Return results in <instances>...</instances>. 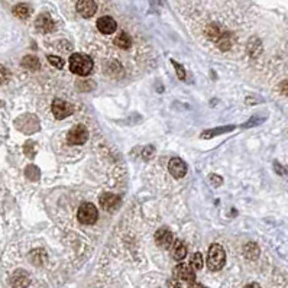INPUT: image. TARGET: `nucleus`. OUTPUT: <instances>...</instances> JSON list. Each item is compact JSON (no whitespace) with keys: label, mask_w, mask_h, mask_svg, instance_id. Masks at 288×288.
<instances>
[{"label":"nucleus","mask_w":288,"mask_h":288,"mask_svg":"<svg viewBox=\"0 0 288 288\" xmlns=\"http://www.w3.org/2000/svg\"><path fill=\"white\" fill-rule=\"evenodd\" d=\"M191 288H207V287L202 286V284H199V283H193V284H191Z\"/></svg>","instance_id":"7c9ffc66"},{"label":"nucleus","mask_w":288,"mask_h":288,"mask_svg":"<svg viewBox=\"0 0 288 288\" xmlns=\"http://www.w3.org/2000/svg\"><path fill=\"white\" fill-rule=\"evenodd\" d=\"M31 259H32V262H34L35 265H40V264H42V262L46 259L45 252H43L42 249H37V250H34V252L31 253Z\"/></svg>","instance_id":"412c9836"},{"label":"nucleus","mask_w":288,"mask_h":288,"mask_svg":"<svg viewBox=\"0 0 288 288\" xmlns=\"http://www.w3.org/2000/svg\"><path fill=\"white\" fill-rule=\"evenodd\" d=\"M99 217V211L93 203H82L79 208V220L84 225H93Z\"/></svg>","instance_id":"7ed1b4c3"},{"label":"nucleus","mask_w":288,"mask_h":288,"mask_svg":"<svg viewBox=\"0 0 288 288\" xmlns=\"http://www.w3.org/2000/svg\"><path fill=\"white\" fill-rule=\"evenodd\" d=\"M174 275H175L178 280L185 281V283H188V284L196 283V272H194V269H193L190 265H185V264L177 265L175 269H174Z\"/></svg>","instance_id":"39448f33"},{"label":"nucleus","mask_w":288,"mask_h":288,"mask_svg":"<svg viewBox=\"0 0 288 288\" xmlns=\"http://www.w3.org/2000/svg\"><path fill=\"white\" fill-rule=\"evenodd\" d=\"M210 181L213 183V185H214V187H217V185H220V184H222V178H219V177H217V175H214V174H213V175H210Z\"/></svg>","instance_id":"cd10ccee"},{"label":"nucleus","mask_w":288,"mask_h":288,"mask_svg":"<svg viewBox=\"0 0 288 288\" xmlns=\"http://www.w3.org/2000/svg\"><path fill=\"white\" fill-rule=\"evenodd\" d=\"M154 152H155V148H154V146H146V148L144 149V152H142V157H144L145 160H149V158L154 155Z\"/></svg>","instance_id":"393cba45"},{"label":"nucleus","mask_w":288,"mask_h":288,"mask_svg":"<svg viewBox=\"0 0 288 288\" xmlns=\"http://www.w3.org/2000/svg\"><path fill=\"white\" fill-rule=\"evenodd\" d=\"M171 256L177 261H181L187 256V247L184 245L183 241H174L171 247Z\"/></svg>","instance_id":"ddd939ff"},{"label":"nucleus","mask_w":288,"mask_h":288,"mask_svg":"<svg viewBox=\"0 0 288 288\" xmlns=\"http://www.w3.org/2000/svg\"><path fill=\"white\" fill-rule=\"evenodd\" d=\"M244 253H245V256H247V259H256L258 255H259V247H256V244L250 242V244L245 245Z\"/></svg>","instance_id":"a211bd4d"},{"label":"nucleus","mask_w":288,"mask_h":288,"mask_svg":"<svg viewBox=\"0 0 288 288\" xmlns=\"http://www.w3.org/2000/svg\"><path fill=\"white\" fill-rule=\"evenodd\" d=\"M70 70L77 76H88L93 70V60L85 54H73L70 57Z\"/></svg>","instance_id":"f257e3e1"},{"label":"nucleus","mask_w":288,"mask_h":288,"mask_svg":"<svg viewBox=\"0 0 288 288\" xmlns=\"http://www.w3.org/2000/svg\"><path fill=\"white\" fill-rule=\"evenodd\" d=\"M97 29L103 34V35H110V34H115L116 29H118V23L113 18L110 16H103L97 21Z\"/></svg>","instance_id":"0eeeda50"},{"label":"nucleus","mask_w":288,"mask_h":288,"mask_svg":"<svg viewBox=\"0 0 288 288\" xmlns=\"http://www.w3.org/2000/svg\"><path fill=\"white\" fill-rule=\"evenodd\" d=\"M96 10H97V6H96L94 0H79L77 1V12L82 15V18L94 16Z\"/></svg>","instance_id":"6e6552de"},{"label":"nucleus","mask_w":288,"mask_h":288,"mask_svg":"<svg viewBox=\"0 0 288 288\" xmlns=\"http://www.w3.org/2000/svg\"><path fill=\"white\" fill-rule=\"evenodd\" d=\"M22 67H25V68L34 71V70H38V68L41 67V64H40V61H38L37 57H34V55H26V57H23V60H22Z\"/></svg>","instance_id":"dca6fc26"},{"label":"nucleus","mask_w":288,"mask_h":288,"mask_svg":"<svg viewBox=\"0 0 288 288\" xmlns=\"http://www.w3.org/2000/svg\"><path fill=\"white\" fill-rule=\"evenodd\" d=\"M168 169L171 172V175L181 178L187 174V165L181 160V158H172L168 164Z\"/></svg>","instance_id":"1a4fd4ad"},{"label":"nucleus","mask_w":288,"mask_h":288,"mask_svg":"<svg viewBox=\"0 0 288 288\" xmlns=\"http://www.w3.org/2000/svg\"><path fill=\"white\" fill-rule=\"evenodd\" d=\"M71 112H73V109L67 102L61 100V99H55L52 102V113L57 119H64V118L70 116Z\"/></svg>","instance_id":"423d86ee"},{"label":"nucleus","mask_w":288,"mask_h":288,"mask_svg":"<svg viewBox=\"0 0 288 288\" xmlns=\"http://www.w3.org/2000/svg\"><path fill=\"white\" fill-rule=\"evenodd\" d=\"M29 284V277L23 271H18L12 277V286L15 288H25Z\"/></svg>","instance_id":"4468645a"},{"label":"nucleus","mask_w":288,"mask_h":288,"mask_svg":"<svg viewBox=\"0 0 288 288\" xmlns=\"http://www.w3.org/2000/svg\"><path fill=\"white\" fill-rule=\"evenodd\" d=\"M35 26H37V29H38L40 32H42V34H48V32H51V31L54 29V21L51 19L49 15L42 13V15H40V16L37 18Z\"/></svg>","instance_id":"9b49d317"},{"label":"nucleus","mask_w":288,"mask_h":288,"mask_svg":"<svg viewBox=\"0 0 288 288\" xmlns=\"http://www.w3.org/2000/svg\"><path fill=\"white\" fill-rule=\"evenodd\" d=\"M203 265H205L203 255H202L200 252H196V253L191 256V259H190V267H191L194 271H199V269L203 268Z\"/></svg>","instance_id":"6ab92c4d"},{"label":"nucleus","mask_w":288,"mask_h":288,"mask_svg":"<svg viewBox=\"0 0 288 288\" xmlns=\"http://www.w3.org/2000/svg\"><path fill=\"white\" fill-rule=\"evenodd\" d=\"M48 61H49L55 68H62V67H64L62 58H60V57H57V55H49V57H48Z\"/></svg>","instance_id":"5701e85b"},{"label":"nucleus","mask_w":288,"mask_h":288,"mask_svg":"<svg viewBox=\"0 0 288 288\" xmlns=\"http://www.w3.org/2000/svg\"><path fill=\"white\" fill-rule=\"evenodd\" d=\"M155 242H157L158 247H164V249L172 247V244H174V236H172L171 230H168V229H160V230L155 233Z\"/></svg>","instance_id":"9d476101"},{"label":"nucleus","mask_w":288,"mask_h":288,"mask_svg":"<svg viewBox=\"0 0 288 288\" xmlns=\"http://www.w3.org/2000/svg\"><path fill=\"white\" fill-rule=\"evenodd\" d=\"M245 288H261L259 284H256V283H250V284H247Z\"/></svg>","instance_id":"c756f323"},{"label":"nucleus","mask_w":288,"mask_h":288,"mask_svg":"<svg viewBox=\"0 0 288 288\" xmlns=\"http://www.w3.org/2000/svg\"><path fill=\"white\" fill-rule=\"evenodd\" d=\"M116 45H118L119 48H122V49H127V48L130 46V38H129V35L122 32V34L116 38Z\"/></svg>","instance_id":"aec40b11"},{"label":"nucleus","mask_w":288,"mask_h":288,"mask_svg":"<svg viewBox=\"0 0 288 288\" xmlns=\"http://www.w3.org/2000/svg\"><path fill=\"white\" fill-rule=\"evenodd\" d=\"M232 129H235L233 126H225V127H216V129H210V130H206L202 133V138L203 139H207V138H213L216 135H220V133H225V132H230Z\"/></svg>","instance_id":"f3484780"},{"label":"nucleus","mask_w":288,"mask_h":288,"mask_svg":"<svg viewBox=\"0 0 288 288\" xmlns=\"http://www.w3.org/2000/svg\"><path fill=\"white\" fill-rule=\"evenodd\" d=\"M87 139H88V130L82 124L74 126L67 135V141L70 145H82Z\"/></svg>","instance_id":"20e7f679"},{"label":"nucleus","mask_w":288,"mask_h":288,"mask_svg":"<svg viewBox=\"0 0 288 288\" xmlns=\"http://www.w3.org/2000/svg\"><path fill=\"white\" fill-rule=\"evenodd\" d=\"M31 13H32V9L26 3H19L13 7V15L18 16L19 19H26L31 16Z\"/></svg>","instance_id":"2eb2a0df"},{"label":"nucleus","mask_w":288,"mask_h":288,"mask_svg":"<svg viewBox=\"0 0 288 288\" xmlns=\"http://www.w3.org/2000/svg\"><path fill=\"white\" fill-rule=\"evenodd\" d=\"M25 174L29 180H38L40 178V169L35 166V165H29L26 169H25Z\"/></svg>","instance_id":"4be33fe9"},{"label":"nucleus","mask_w":288,"mask_h":288,"mask_svg":"<svg viewBox=\"0 0 288 288\" xmlns=\"http://www.w3.org/2000/svg\"><path fill=\"white\" fill-rule=\"evenodd\" d=\"M281 91H283L284 94H288V82H284L281 84Z\"/></svg>","instance_id":"c85d7f7f"},{"label":"nucleus","mask_w":288,"mask_h":288,"mask_svg":"<svg viewBox=\"0 0 288 288\" xmlns=\"http://www.w3.org/2000/svg\"><path fill=\"white\" fill-rule=\"evenodd\" d=\"M172 65L175 67V70H177V76H178V79L180 80H184L185 79V70H184V67H181L178 62H175V61H172Z\"/></svg>","instance_id":"b1692460"},{"label":"nucleus","mask_w":288,"mask_h":288,"mask_svg":"<svg viewBox=\"0 0 288 288\" xmlns=\"http://www.w3.org/2000/svg\"><path fill=\"white\" fill-rule=\"evenodd\" d=\"M7 79H9L7 70H6L3 65H0V82H7Z\"/></svg>","instance_id":"bb28decb"},{"label":"nucleus","mask_w":288,"mask_h":288,"mask_svg":"<svg viewBox=\"0 0 288 288\" xmlns=\"http://www.w3.org/2000/svg\"><path fill=\"white\" fill-rule=\"evenodd\" d=\"M25 152H26V155L29 157V158H32L35 154H34V144L32 142H28L26 145H25Z\"/></svg>","instance_id":"a878e982"},{"label":"nucleus","mask_w":288,"mask_h":288,"mask_svg":"<svg viewBox=\"0 0 288 288\" xmlns=\"http://www.w3.org/2000/svg\"><path fill=\"white\" fill-rule=\"evenodd\" d=\"M171 288H183V287H181L178 283H172V284H171Z\"/></svg>","instance_id":"2f4dec72"},{"label":"nucleus","mask_w":288,"mask_h":288,"mask_svg":"<svg viewBox=\"0 0 288 288\" xmlns=\"http://www.w3.org/2000/svg\"><path fill=\"white\" fill-rule=\"evenodd\" d=\"M225 262H226V252H225V249L220 247L219 244L211 245L210 249H208V253H207V267L211 271H219V269L223 268Z\"/></svg>","instance_id":"f03ea898"},{"label":"nucleus","mask_w":288,"mask_h":288,"mask_svg":"<svg viewBox=\"0 0 288 288\" xmlns=\"http://www.w3.org/2000/svg\"><path fill=\"white\" fill-rule=\"evenodd\" d=\"M121 200L116 194H112V193H106L100 197V206L104 210H115L116 207L119 206Z\"/></svg>","instance_id":"f8f14e48"}]
</instances>
